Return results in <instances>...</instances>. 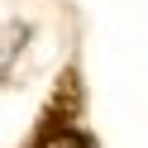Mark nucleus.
Returning <instances> with one entry per match:
<instances>
[{
	"mask_svg": "<svg viewBox=\"0 0 148 148\" xmlns=\"http://www.w3.org/2000/svg\"><path fill=\"white\" fill-rule=\"evenodd\" d=\"M34 148H96V143H91L86 134H77V129H48Z\"/></svg>",
	"mask_w": 148,
	"mask_h": 148,
	"instance_id": "obj_1",
	"label": "nucleus"
}]
</instances>
